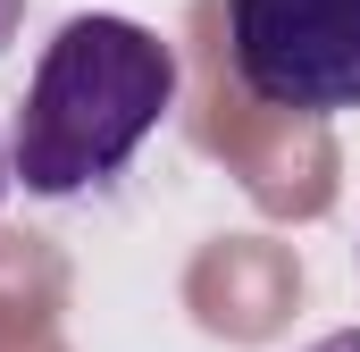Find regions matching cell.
I'll list each match as a JSON object with an SVG mask.
<instances>
[{"mask_svg": "<svg viewBox=\"0 0 360 352\" xmlns=\"http://www.w3.org/2000/svg\"><path fill=\"white\" fill-rule=\"evenodd\" d=\"M226 59L260 109H360V0H226Z\"/></svg>", "mask_w": 360, "mask_h": 352, "instance_id": "cell-2", "label": "cell"}, {"mask_svg": "<svg viewBox=\"0 0 360 352\" xmlns=\"http://www.w3.org/2000/svg\"><path fill=\"white\" fill-rule=\"evenodd\" d=\"M25 25V0H0V51H8V34Z\"/></svg>", "mask_w": 360, "mask_h": 352, "instance_id": "cell-4", "label": "cell"}, {"mask_svg": "<svg viewBox=\"0 0 360 352\" xmlns=\"http://www.w3.org/2000/svg\"><path fill=\"white\" fill-rule=\"evenodd\" d=\"M168 109H176V51L134 17L84 8L34 59V84L8 134V176L42 201L92 193L160 134Z\"/></svg>", "mask_w": 360, "mask_h": 352, "instance_id": "cell-1", "label": "cell"}, {"mask_svg": "<svg viewBox=\"0 0 360 352\" xmlns=\"http://www.w3.org/2000/svg\"><path fill=\"white\" fill-rule=\"evenodd\" d=\"M310 352H360V327H335V336H319Z\"/></svg>", "mask_w": 360, "mask_h": 352, "instance_id": "cell-3", "label": "cell"}, {"mask_svg": "<svg viewBox=\"0 0 360 352\" xmlns=\"http://www.w3.org/2000/svg\"><path fill=\"white\" fill-rule=\"evenodd\" d=\"M0 193H8V151H0Z\"/></svg>", "mask_w": 360, "mask_h": 352, "instance_id": "cell-5", "label": "cell"}]
</instances>
